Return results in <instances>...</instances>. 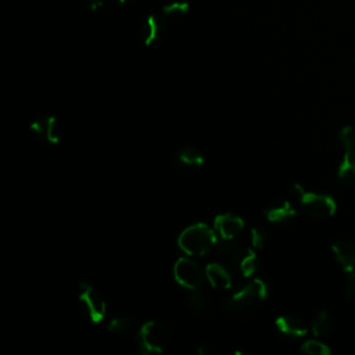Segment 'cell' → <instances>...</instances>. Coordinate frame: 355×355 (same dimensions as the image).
I'll use <instances>...</instances> for the list:
<instances>
[{
	"label": "cell",
	"instance_id": "cell-1",
	"mask_svg": "<svg viewBox=\"0 0 355 355\" xmlns=\"http://www.w3.org/2000/svg\"><path fill=\"white\" fill-rule=\"evenodd\" d=\"M290 193L293 197H295L302 208V211L316 219V220H324L331 218L337 211V204L333 197L323 194V193H315V191H306L301 184L295 183L290 189Z\"/></svg>",
	"mask_w": 355,
	"mask_h": 355
},
{
	"label": "cell",
	"instance_id": "cell-2",
	"mask_svg": "<svg viewBox=\"0 0 355 355\" xmlns=\"http://www.w3.org/2000/svg\"><path fill=\"white\" fill-rule=\"evenodd\" d=\"M215 244V233L205 223H194L186 227L178 239L179 248L187 255H204Z\"/></svg>",
	"mask_w": 355,
	"mask_h": 355
},
{
	"label": "cell",
	"instance_id": "cell-3",
	"mask_svg": "<svg viewBox=\"0 0 355 355\" xmlns=\"http://www.w3.org/2000/svg\"><path fill=\"white\" fill-rule=\"evenodd\" d=\"M338 140L343 146L344 154L338 164L337 176L343 184L355 186V128L345 125L338 132Z\"/></svg>",
	"mask_w": 355,
	"mask_h": 355
},
{
	"label": "cell",
	"instance_id": "cell-4",
	"mask_svg": "<svg viewBox=\"0 0 355 355\" xmlns=\"http://www.w3.org/2000/svg\"><path fill=\"white\" fill-rule=\"evenodd\" d=\"M169 340L168 329L155 320L144 323L137 331V344L141 354H161L166 349Z\"/></svg>",
	"mask_w": 355,
	"mask_h": 355
},
{
	"label": "cell",
	"instance_id": "cell-5",
	"mask_svg": "<svg viewBox=\"0 0 355 355\" xmlns=\"http://www.w3.org/2000/svg\"><path fill=\"white\" fill-rule=\"evenodd\" d=\"M78 301L80 306V313L92 323L103 322L107 305L101 295L93 288L87 282H80L78 286Z\"/></svg>",
	"mask_w": 355,
	"mask_h": 355
},
{
	"label": "cell",
	"instance_id": "cell-6",
	"mask_svg": "<svg viewBox=\"0 0 355 355\" xmlns=\"http://www.w3.org/2000/svg\"><path fill=\"white\" fill-rule=\"evenodd\" d=\"M268 297V287L262 279H254L241 290L236 291L229 301L226 302L230 311H243L247 309Z\"/></svg>",
	"mask_w": 355,
	"mask_h": 355
},
{
	"label": "cell",
	"instance_id": "cell-7",
	"mask_svg": "<svg viewBox=\"0 0 355 355\" xmlns=\"http://www.w3.org/2000/svg\"><path fill=\"white\" fill-rule=\"evenodd\" d=\"M175 280L184 288L197 290L202 283V272L190 258H179L173 266Z\"/></svg>",
	"mask_w": 355,
	"mask_h": 355
},
{
	"label": "cell",
	"instance_id": "cell-8",
	"mask_svg": "<svg viewBox=\"0 0 355 355\" xmlns=\"http://www.w3.org/2000/svg\"><path fill=\"white\" fill-rule=\"evenodd\" d=\"M33 136L42 143L57 144L62 137V123L55 116H42L31 123Z\"/></svg>",
	"mask_w": 355,
	"mask_h": 355
},
{
	"label": "cell",
	"instance_id": "cell-9",
	"mask_svg": "<svg viewBox=\"0 0 355 355\" xmlns=\"http://www.w3.org/2000/svg\"><path fill=\"white\" fill-rule=\"evenodd\" d=\"M164 35H165V25L161 17L150 14L143 19L140 26V39L144 46L150 47L159 43Z\"/></svg>",
	"mask_w": 355,
	"mask_h": 355
},
{
	"label": "cell",
	"instance_id": "cell-10",
	"mask_svg": "<svg viewBox=\"0 0 355 355\" xmlns=\"http://www.w3.org/2000/svg\"><path fill=\"white\" fill-rule=\"evenodd\" d=\"M214 227L222 239H236L244 229V220L234 214L226 212L215 216Z\"/></svg>",
	"mask_w": 355,
	"mask_h": 355
},
{
	"label": "cell",
	"instance_id": "cell-11",
	"mask_svg": "<svg viewBox=\"0 0 355 355\" xmlns=\"http://www.w3.org/2000/svg\"><path fill=\"white\" fill-rule=\"evenodd\" d=\"M331 252L336 262L347 272L355 270V243L349 240H340L331 244Z\"/></svg>",
	"mask_w": 355,
	"mask_h": 355
},
{
	"label": "cell",
	"instance_id": "cell-12",
	"mask_svg": "<svg viewBox=\"0 0 355 355\" xmlns=\"http://www.w3.org/2000/svg\"><path fill=\"white\" fill-rule=\"evenodd\" d=\"M275 326L276 329L288 337H302L308 333V326L305 323V320L297 315H291V313H286V315H280L276 318L275 320Z\"/></svg>",
	"mask_w": 355,
	"mask_h": 355
},
{
	"label": "cell",
	"instance_id": "cell-13",
	"mask_svg": "<svg viewBox=\"0 0 355 355\" xmlns=\"http://www.w3.org/2000/svg\"><path fill=\"white\" fill-rule=\"evenodd\" d=\"M176 161L179 165L189 168V169H198L204 165V155L202 153L193 147V146H184L180 147L176 151Z\"/></svg>",
	"mask_w": 355,
	"mask_h": 355
},
{
	"label": "cell",
	"instance_id": "cell-14",
	"mask_svg": "<svg viewBox=\"0 0 355 355\" xmlns=\"http://www.w3.org/2000/svg\"><path fill=\"white\" fill-rule=\"evenodd\" d=\"M205 276L214 288L227 290L232 286L230 273L219 263H209L205 268Z\"/></svg>",
	"mask_w": 355,
	"mask_h": 355
},
{
	"label": "cell",
	"instance_id": "cell-15",
	"mask_svg": "<svg viewBox=\"0 0 355 355\" xmlns=\"http://www.w3.org/2000/svg\"><path fill=\"white\" fill-rule=\"evenodd\" d=\"M333 327H334V320L331 315L324 309L319 311L311 322V330L313 336L318 338L327 337L333 331Z\"/></svg>",
	"mask_w": 355,
	"mask_h": 355
},
{
	"label": "cell",
	"instance_id": "cell-16",
	"mask_svg": "<svg viewBox=\"0 0 355 355\" xmlns=\"http://www.w3.org/2000/svg\"><path fill=\"white\" fill-rule=\"evenodd\" d=\"M265 216L270 222H286L295 216V209L288 201H283L280 204H276L273 207H269L265 209Z\"/></svg>",
	"mask_w": 355,
	"mask_h": 355
},
{
	"label": "cell",
	"instance_id": "cell-17",
	"mask_svg": "<svg viewBox=\"0 0 355 355\" xmlns=\"http://www.w3.org/2000/svg\"><path fill=\"white\" fill-rule=\"evenodd\" d=\"M215 245L220 255L227 258H234V259H240L248 250L243 247L239 241H236V239H222V241L219 243L216 241Z\"/></svg>",
	"mask_w": 355,
	"mask_h": 355
},
{
	"label": "cell",
	"instance_id": "cell-18",
	"mask_svg": "<svg viewBox=\"0 0 355 355\" xmlns=\"http://www.w3.org/2000/svg\"><path fill=\"white\" fill-rule=\"evenodd\" d=\"M133 329H135L133 320L128 316H116L108 324L110 333H112L114 336H118V337L129 336L133 331Z\"/></svg>",
	"mask_w": 355,
	"mask_h": 355
},
{
	"label": "cell",
	"instance_id": "cell-19",
	"mask_svg": "<svg viewBox=\"0 0 355 355\" xmlns=\"http://www.w3.org/2000/svg\"><path fill=\"white\" fill-rule=\"evenodd\" d=\"M187 305L189 308L197 313V315H205L209 309V300H208V295L202 291V290H196L189 301H187Z\"/></svg>",
	"mask_w": 355,
	"mask_h": 355
},
{
	"label": "cell",
	"instance_id": "cell-20",
	"mask_svg": "<svg viewBox=\"0 0 355 355\" xmlns=\"http://www.w3.org/2000/svg\"><path fill=\"white\" fill-rule=\"evenodd\" d=\"M240 262V272L244 277H251L258 269V258L252 250H247L245 254L239 259Z\"/></svg>",
	"mask_w": 355,
	"mask_h": 355
},
{
	"label": "cell",
	"instance_id": "cell-21",
	"mask_svg": "<svg viewBox=\"0 0 355 355\" xmlns=\"http://www.w3.org/2000/svg\"><path fill=\"white\" fill-rule=\"evenodd\" d=\"M300 351L306 355H330L331 354V349L329 348V345L318 340V337L302 343L300 347Z\"/></svg>",
	"mask_w": 355,
	"mask_h": 355
},
{
	"label": "cell",
	"instance_id": "cell-22",
	"mask_svg": "<svg viewBox=\"0 0 355 355\" xmlns=\"http://www.w3.org/2000/svg\"><path fill=\"white\" fill-rule=\"evenodd\" d=\"M190 10V4L186 0H172L162 7L164 15L168 17H184Z\"/></svg>",
	"mask_w": 355,
	"mask_h": 355
},
{
	"label": "cell",
	"instance_id": "cell-23",
	"mask_svg": "<svg viewBox=\"0 0 355 355\" xmlns=\"http://www.w3.org/2000/svg\"><path fill=\"white\" fill-rule=\"evenodd\" d=\"M266 241V230L261 226L251 229V244L255 248H262Z\"/></svg>",
	"mask_w": 355,
	"mask_h": 355
},
{
	"label": "cell",
	"instance_id": "cell-24",
	"mask_svg": "<svg viewBox=\"0 0 355 355\" xmlns=\"http://www.w3.org/2000/svg\"><path fill=\"white\" fill-rule=\"evenodd\" d=\"M344 291H345L347 298L355 300V270H352V272H347V273H345Z\"/></svg>",
	"mask_w": 355,
	"mask_h": 355
},
{
	"label": "cell",
	"instance_id": "cell-25",
	"mask_svg": "<svg viewBox=\"0 0 355 355\" xmlns=\"http://www.w3.org/2000/svg\"><path fill=\"white\" fill-rule=\"evenodd\" d=\"M197 354H200V355H215L216 354V348H215L214 344L204 343V344H200L197 347Z\"/></svg>",
	"mask_w": 355,
	"mask_h": 355
},
{
	"label": "cell",
	"instance_id": "cell-26",
	"mask_svg": "<svg viewBox=\"0 0 355 355\" xmlns=\"http://www.w3.org/2000/svg\"><path fill=\"white\" fill-rule=\"evenodd\" d=\"M83 3L89 11H97L104 6V0H83Z\"/></svg>",
	"mask_w": 355,
	"mask_h": 355
},
{
	"label": "cell",
	"instance_id": "cell-27",
	"mask_svg": "<svg viewBox=\"0 0 355 355\" xmlns=\"http://www.w3.org/2000/svg\"><path fill=\"white\" fill-rule=\"evenodd\" d=\"M116 3H119V4H126V3H132V1H135V0H115Z\"/></svg>",
	"mask_w": 355,
	"mask_h": 355
},
{
	"label": "cell",
	"instance_id": "cell-28",
	"mask_svg": "<svg viewBox=\"0 0 355 355\" xmlns=\"http://www.w3.org/2000/svg\"><path fill=\"white\" fill-rule=\"evenodd\" d=\"M354 61H355V57H354Z\"/></svg>",
	"mask_w": 355,
	"mask_h": 355
}]
</instances>
